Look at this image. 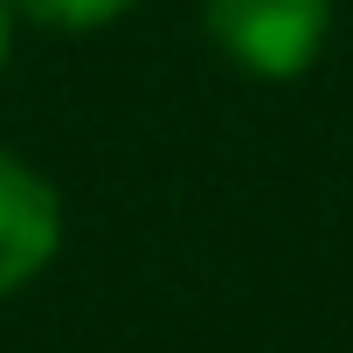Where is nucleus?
Returning a JSON list of instances; mask_svg holds the SVG:
<instances>
[{"label":"nucleus","mask_w":353,"mask_h":353,"mask_svg":"<svg viewBox=\"0 0 353 353\" xmlns=\"http://www.w3.org/2000/svg\"><path fill=\"white\" fill-rule=\"evenodd\" d=\"M14 28H21V21H14V8L0 0V70H8V56H14Z\"/></svg>","instance_id":"4"},{"label":"nucleus","mask_w":353,"mask_h":353,"mask_svg":"<svg viewBox=\"0 0 353 353\" xmlns=\"http://www.w3.org/2000/svg\"><path fill=\"white\" fill-rule=\"evenodd\" d=\"M63 243H70V208H63L56 181L14 145H0V298L42 284L56 270Z\"/></svg>","instance_id":"2"},{"label":"nucleus","mask_w":353,"mask_h":353,"mask_svg":"<svg viewBox=\"0 0 353 353\" xmlns=\"http://www.w3.org/2000/svg\"><path fill=\"white\" fill-rule=\"evenodd\" d=\"M339 0H201V28L250 83H298L319 70Z\"/></svg>","instance_id":"1"},{"label":"nucleus","mask_w":353,"mask_h":353,"mask_svg":"<svg viewBox=\"0 0 353 353\" xmlns=\"http://www.w3.org/2000/svg\"><path fill=\"white\" fill-rule=\"evenodd\" d=\"M14 21L28 28H49V35H97L111 21H125L139 0H8Z\"/></svg>","instance_id":"3"}]
</instances>
